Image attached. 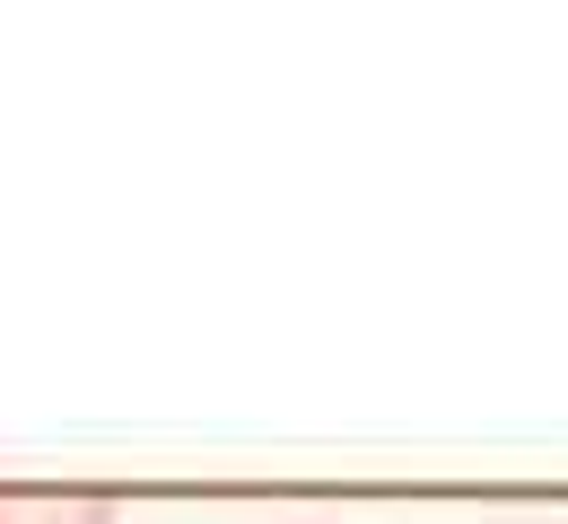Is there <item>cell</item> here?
Here are the masks:
<instances>
[{
    "label": "cell",
    "instance_id": "obj_1",
    "mask_svg": "<svg viewBox=\"0 0 568 524\" xmlns=\"http://www.w3.org/2000/svg\"><path fill=\"white\" fill-rule=\"evenodd\" d=\"M105 490H0V524H114Z\"/></svg>",
    "mask_w": 568,
    "mask_h": 524
}]
</instances>
